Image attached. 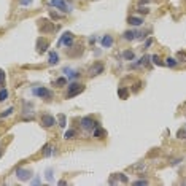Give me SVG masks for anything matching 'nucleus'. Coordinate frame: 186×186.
<instances>
[{
  "label": "nucleus",
  "mask_w": 186,
  "mask_h": 186,
  "mask_svg": "<svg viewBox=\"0 0 186 186\" xmlns=\"http://www.w3.org/2000/svg\"><path fill=\"white\" fill-rule=\"evenodd\" d=\"M83 91H84V86H83V84H80V83H77V81H72L70 84H68V89H67L65 97H67V99H72V97L81 94Z\"/></svg>",
  "instance_id": "f257e3e1"
},
{
  "label": "nucleus",
  "mask_w": 186,
  "mask_h": 186,
  "mask_svg": "<svg viewBox=\"0 0 186 186\" xmlns=\"http://www.w3.org/2000/svg\"><path fill=\"white\" fill-rule=\"evenodd\" d=\"M32 94L37 96V97H41V99H45V100H51V99H53V92H51L48 88H45V86L32 88Z\"/></svg>",
  "instance_id": "f03ea898"
},
{
  "label": "nucleus",
  "mask_w": 186,
  "mask_h": 186,
  "mask_svg": "<svg viewBox=\"0 0 186 186\" xmlns=\"http://www.w3.org/2000/svg\"><path fill=\"white\" fill-rule=\"evenodd\" d=\"M62 45H65L67 48H72V45H73V34L72 32H64L61 35V38L57 40V48Z\"/></svg>",
  "instance_id": "7ed1b4c3"
},
{
  "label": "nucleus",
  "mask_w": 186,
  "mask_h": 186,
  "mask_svg": "<svg viewBox=\"0 0 186 186\" xmlns=\"http://www.w3.org/2000/svg\"><path fill=\"white\" fill-rule=\"evenodd\" d=\"M97 126H99V121L92 120L91 116H84V118L81 120V127H83L84 130H94Z\"/></svg>",
  "instance_id": "20e7f679"
},
{
  "label": "nucleus",
  "mask_w": 186,
  "mask_h": 186,
  "mask_svg": "<svg viewBox=\"0 0 186 186\" xmlns=\"http://www.w3.org/2000/svg\"><path fill=\"white\" fill-rule=\"evenodd\" d=\"M51 5L53 7H56V8H59V10H62L64 13H70L73 8L68 5L65 0H51Z\"/></svg>",
  "instance_id": "39448f33"
},
{
  "label": "nucleus",
  "mask_w": 186,
  "mask_h": 186,
  "mask_svg": "<svg viewBox=\"0 0 186 186\" xmlns=\"http://www.w3.org/2000/svg\"><path fill=\"white\" fill-rule=\"evenodd\" d=\"M16 177H18V180H21V181H27V180H30L32 172H30L29 169H21V167H18V169H16Z\"/></svg>",
  "instance_id": "423d86ee"
},
{
  "label": "nucleus",
  "mask_w": 186,
  "mask_h": 186,
  "mask_svg": "<svg viewBox=\"0 0 186 186\" xmlns=\"http://www.w3.org/2000/svg\"><path fill=\"white\" fill-rule=\"evenodd\" d=\"M104 72V64L102 62H94L91 65V68H89V77H96V75H100Z\"/></svg>",
  "instance_id": "0eeeda50"
},
{
  "label": "nucleus",
  "mask_w": 186,
  "mask_h": 186,
  "mask_svg": "<svg viewBox=\"0 0 186 186\" xmlns=\"http://www.w3.org/2000/svg\"><path fill=\"white\" fill-rule=\"evenodd\" d=\"M54 124H56V120L53 118L51 114H43V116H41V126H43V127H48V129H50V127H53Z\"/></svg>",
  "instance_id": "6e6552de"
},
{
  "label": "nucleus",
  "mask_w": 186,
  "mask_h": 186,
  "mask_svg": "<svg viewBox=\"0 0 186 186\" xmlns=\"http://www.w3.org/2000/svg\"><path fill=\"white\" fill-rule=\"evenodd\" d=\"M140 34L142 32H138V30H126L123 34V38L127 40V41H134L135 38H140Z\"/></svg>",
  "instance_id": "1a4fd4ad"
},
{
  "label": "nucleus",
  "mask_w": 186,
  "mask_h": 186,
  "mask_svg": "<svg viewBox=\"0 0 186 186\" xmlns=\"http://www.w3.org/2000/svg\"><path fill=\"white\" fill-rule=\"evenodd\" d=\"M48 46H50L48 40H45L43 37H40V38L37 40V50H38V53H40V54H43L46 50H48Z\"/></svg>",
  "instance_id": "9d476101"
},
{
  "label": "nucleus",
  "mask_w": 186,
  "mask_h": 186,
  "mask_svg": "<svg viewBox=\"0 0 186 186\" xmlns=\"http://www.w3.org/2000/svg\"><path fill=\"white\" fill-rule=\"evenodd\" d=\"M127 24L134 26V27H140L143 24V19L142 18H137V16H129L127 18Z\"/></svg>",
  "instance_id": "9b49d317"
},
{
  "label": "nucleus",
  "mask_w": 186,
  "mask_h": 186,
  "mask_svg": "<svg viewBox=\"0 0 186 186\" xmlns=\"http://www.w3.org/2000/svg\"><path fill=\"white\" fill-rule=\"evenodd\" d=\"M53 29H54V27H53V24H51V21H48V19H46V21L41 19V21H40V30H41V32H45V30H46V32H53Z\"/></svg>",
  "instance_id": "f8f14e48"
},
{
  "label": "nucleus",
  "mask_w": 186,
  "mask_h": 186,
  "mask_svg": "<svg viewBox=\"0 0 186 186\" xmlns=\"http://www.w3.org/2000/svg\"><path fill=\"white\" fill-rule=\"evenodd\" d=\"M113 43H114V40H113L111 35H104L102 37V48L108 50V48H111V46H113Z\"/></svg>",
  "instance_id": "ddd939ff"
},
{
  "label": "nucleus",
  "mask_w": 186,
  "mask_h": 186,
  "mask_svg": "<svg viewBox=\"0 0 186 186\" xmlns=\"http://www.w3.org/2000/svg\"><path fill=\"white\" fill-rule=\"evenodd\" d=\"M150 61H151V56H148V54H145L138 62H134L132 65H130V68H135V67H140V65H148L150 64Z\"/></svg>",
  "instance_id": "4468645a"
},
{
  "label": "nucleus",
  "mask_w": 186,
  "mask_h": 186,
  "mask_svg": "<svg viewBox=\"0 0 186 186\" xmlns=\"http://www.w3.org/2000/svg\"><path fill=\"white\" fill-rule=\"evenodd\" d=\"M64 73H65V77L68 78V80H75V78H78L80 77V73L77 72V70H72V68H64Z\"/></svg>",
  "instance_id": "2eb2a0df"
},
{
  "label": "nucleus",
  "mask_w": 186,
  "mask_h": 186,
  "mask_svg": "<svg viewBox=\"0 0 186 186\" xmlns=\"http://www.w3.org/2000/svg\"><path fill=\"white\" fill-rule=\"evenodd\" d=\"M57 62H59V54L56 51H50V54H48V64L50 65H56Z\"/></svg>",
  "instance_id": "dca6fc26"
},
{
  "label": "nucleus",
  "mask_w": 186,
  "mask_h": 186,
  "mask_svg": "<svg viewBox=\"0 0 186 186\" xmlns=\"http://www.w3.org/2000/svg\"><path fill=\"white\" fill-rule=\"evenodd\" d=\"M94 137H96V138H100V140H104V138L107 137V130L102 129L100 126H97V127L94 129Z\"/></svg>",
  "instance_id": "f3484780"
},
{
  "label": "nucleus",
  "mask_w": 186,
  "mask_h": 186,
  "mask_svg": "<svg viewBox=\"0 0 186 186\" xmlns=\"http://www.w3.org/2000/svg\"><path fill=\"white\" fill-rule=\"evenodd\" d=\"M41 154H43L45 157H50V156L53 154V146H51L50 143H46V145L41 148Z\"/></svg>",
  "instance_id": "a211bd4d"
},
{
  "label": "nucleus",
  "mask_w": 186,
  "mask_h": 186,
  "mask_svg": "<svg viewBox=\"0 0 186 186\" xmlns=\"http://www.w3.org/2000/svg\"><path fill=\"white\" fill-rule=\"evenodd\" d=\"M123 59H126V61H134V59H135V53L130 51V50H126V51H123Z\"/></svg>",
  "instance_id": "6ab92c4d"
},
{
  "label": "nucleus",
  "mask_w": 186,
  "mask_h": 186,
  "mask_svg": "<svg viewBox=\"0 0 186 186\" xmlns=\"http://www.w3.org/2000/svg\"><path fill=\"white\" fill-rule=\"evenodd\" d=\"M75 135H77V132L73 129H70V130H67L64 134V138H65V140H72V138H75Z\"/></svg>",
  "instance_id": "aec40b11"
},
{
  "label": "nucleus",
  "mask_w": 186,
  "mask_h": 186,
  "mask_svg": "<svg viewBox=\"0 0 186 186\" xmlns=\"http://www.w3.org/2000/svg\"><path fill=\"white\" fill-rule=\"evenodd\" d=\"M151 59H153L154 65H159V67H161V65H166V62H164V61H161V57H159L157 54H153V56H151Z\"/></svg>",
  "instance_id": "412c9836"
},
{
  "label": "nucleus",
  "mask_w": 186,
  "mask_h": 186,
  "mask_svg": "<svg viewBox=\"0 0 186 186\" xmlns=\"http://www.w3.org/2000/svg\"><path fill=\"white\" fill-rule=\"evenodd\" d=\"M118 96H120L121 99H127V96H129V91H127L126 88H120V89H118Z\"/></svg>",
  "instance_id": "4be33fe9"
},
{
  "label": "nucleus",
  "mask_w": 186,
  "mask_h": 186,
  "mask_svg": "<svg viewBox=\"0 0 186 186\" xmlns=\"http://www.w3.org/2000/svg\"><path fill=\"white\" fill-rule=\"evenodd\" d=\"M57 123H59L61 127H65V126H67V118H65V114H59V116H57Z\"/></svg>",
  "instance_id": "5701e85b"
},
{
  "label": "nucleus",
  "mask_w": 186,
  "mask_h": 186,
  "mask_svg": "<svg viewBox=\"0 0 186 186\" xmlns=\"http://www.w3.org/2000/svg\"><path fill=\"white\" fill-rule=\"evenodd\" d=\"M166 65L167 67H175V65H178V61L175 57H167L166 59Z\"/></svg>",
  "instance_id": "b1692460"
},
{
  "label": "nucleus",
  "mask_w": 186,
  "mask_h": 186,
  "mask_svg": "<svg viewBox=\"0 0 186 186\" xmlns=\"http://www.w3.org/2000/svg\"><path fill=\"white\" fill-rule=\"evenodd\" d=\"M8 99V89H0V102H5Z\"/></svg>",
  "instance_id": "393cba45"
},
{
  "label": "nucleus",
  "mask_w": 186,
  "mask_h": 186,
  "mask_svg": "<svg viewBox=\"0 0 186 186\" xmlns=\"http://www.w3.org/2000/svg\"><path fill=\"white\" fill-rule=\"evenodd\" d=\"M45 175H46V180H48L50 183L54 181V178H53V169H48V170L45 172Z\"/></svg>",
  "instance_id": "a878e982"
},
{
  "label": "nucleus",
  "mask_w": 186,
  "mask_h": 186,
  "mask_svg": "<svg viewBox=\"0 0 186 186\" xmlns=\"http://www.w3.org/2000/svg\"><path fill=\"white\" fill-rule=\"evenodd\" d=\"M54 84H56V86H64V84H67V78H65V77H61V78H57V80L54 81Z\"/></svg>",
  "instance_id": "bb28decb"
},
{
  "label": "nucleus",
  "mask_w": 186,
  "mask_h": 186,
  "mask_svg": "<svg viewBox=\"0 0 186 186\" xmlns=\"http://www.w3.org/2000/svg\"><path fill=\"white\" fill-rule=\"evenodd\" d=\"M150 181L148 180H137V181H134V186H146Z\"/></svg>",
  "instance_id": "cd10ccee"
},
{
  "label": "nucleus",
  "mask_w": 186,
  "mask_h": 186,
  "mask_svg": "<svg viewBox=\"0 0 186 186\" xmlns=\"http://www.w3.org/2000/svg\"><path fill=\"white\" fill-rule=\"evenodd\" d=\"M13 110H14V108H13V107H10L8 110H5V111H3L2 114H0V118H7V116H10V114L13 113Z\"/></svg>",
  "instance_id": "c85d7f7f"
},
{
  "label": "nucleus",
  "mask_w": 186,
  "mask_h": 186,
  "mask_svg": "<svg viewBox=\"0 0 186 186\" xmlns=\"http://www.w3.org/2000/svg\"><path fill=\"white\" fill-rule=\"evenodd\" d=\"M138 13H140V14H148V13H150V10H148V7L140 5V8H138Z\"/></svg>",
  "instance_id": "c756f323"
},
{
  "label": "nucleus",
  "mask_w": 186,
  "mask_h": 186,
  "mask_svg": "<svg viewBox=\"0 0 186 186\" xmlns=\"http://www.w3.org/2000/svg\"><path fill=\"white\" fill-rule=\"evenodd\" d=\"M184 135H186V129H180V130L177 132V137H178V138H186Z\"/></svg>",
  "instance_id": "7c9ffc66"
},
{
  "label": "nucleus",
  "mask_w": 186,
  "mask_h": 186,
  "mask_svg": "<svg viewBox=\"0 0 186 186\" xmlns=\"http://www.w3.org/2000/svg\"><path fill=\"white\" fill-rule=\"evenodd\" d=\"M3 83H5V72L0 68V86H3Z\"/></svg>",
  "instance_id": "2f4dec72"
},
{
  "label": "nucleus",
  "mask_w": 186,
  "mask_h": 186,
  "mask_svg": "<svg viewBox=\"0 0 186 186\" xmlns=\"http://www.w3.org/2000/svg\"><path fill=\"white\" fill-rule=\"evenodd\" d=\"M32 3V0H19V5L21 7H29Z\"/></svg>",
  "instance_id": "473e14b6"
},
{
  "label": "nucleus",
  "mask_w": 186,
  "mask_h": 186,
  "mask_svg": "<svg viewBox=\"0 0 186 186\" xmlns=\"http://www.w3.org/2000/svg\"><path fill=\"white\" fill-rule=\"evenodd\" d=\"M151 43H153V38H148V40L145 41V48H148V46H151Z\"/></svg>",
  "instance_id": "72a5a7b5"
},
{
  "label": "nucleus",
  "mask_w": 186,
  "mask_h": 186,
  "mask_svg": "<svg viewBox=\"0 0 186 186\" xmlns=\"http://www.w3.org/2000/svg\"><path fill=\"white\" fill-rule=\"evenodd\" d=\"M120 180H121V181H123V183H127V181H129V180H127V177H126V175H120Z\"/></svg>",
  "instance_id": "f704fd0d"
},
{
  "label": "nucleus",
  "mask_w": 186,
  "mask_h": 186,
  "mask_svg": "<svg viewBox=\"0 0 186 186\" xmlns=\"http://www.w3.org/2000/svg\"><path fill=\"white\" fill-rule=\"evenodd\" d=\"M151 2V0H138V3H140V5H145V3H150Z\"/></svg>",
  "instance_id": "c9c22d12"
},
{
  "label": "nucleus",
  "mask_w": 186,
  "mask_h": 186,
  "mask_svg": "<svg viewBox=\"0 0 186 186\" xmlns=\"http://www.w3.org/2000/svg\"><path fill=\"white\" fill-rule=\"evenodd\" d=\"M181 162V159H175V161H172V166H178Z\"/></svg>",
  "instance_id": "e433bc0d"
},
{
  "label": "nucleus",
  "mask_w": 186,
  "mask_h": 186,
  "mask_svg": "<svg viewBox=\"0 0 186 186\" xmlns=\"http://www.w3.org/2000/svg\"><path fill=\"white\" fill-rule=\"evenodd\" d=\"M50 14H51V18H53V19H57V18H59V14H57V13H54V11H51Z\"/></svg>",
  "instance_id": "4c0bfd02"
},
{
  "label": "nucleus",
  "mask_w": 186,
  "mask_h": 186,
  "mask_svg": "<svg viewBox=\"0 0 186 186\" xmlns=\"http://www.w3.org/2000/svg\"><path fill=\"white\" fill-rule=\"evenodd\" d=\"M30 183H32V184H40V178H34Z\"/></svg>",
  "instance_id": "58836bf2"
},
{
  "label": "nucleus",
  "mask_w": 186,
  "mask_h": 186,
  "mask_svg": "<svg viewBox=\"0 0 186 186\" xmlns=\"http://www.w3.org/2000/svg\"><path fill=\"white\" fill-rule=\"evenodd\" d=\"M2 154H3V151H2V150H0V157H2Z\"/></svg>",
  "instance_id": "ea45409f"
}]
</instances>
